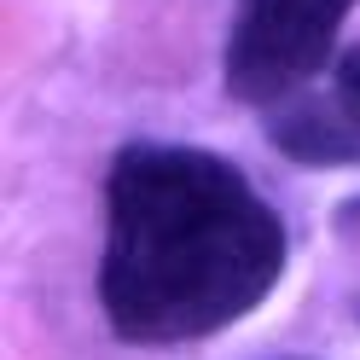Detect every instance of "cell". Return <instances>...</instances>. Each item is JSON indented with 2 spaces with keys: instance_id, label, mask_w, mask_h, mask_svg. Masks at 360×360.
<instances>
[{
  "instance_id": "6da1fadb",
  "label": "cell",
  "mask_w": 360,
  "mask_h": 360,
  "mask_svg": "<svg viewBox=\"0 0 360 360\" xmlns=\"http://www.w3.org/2000/svg\"><path fill=\"white\" fill-rule=\"evenodd\" d=\"M285 256V221L238 163L163 140L110 157L99 308L122 343L174 349L238 326L279 285Z\"/></svg>"
},
{
  "instance_id": "7a4b0ae2",
  "label": "cell",
  "mask_w": 360,
  "mask_h": 360,
  "mask_svg": "<svg viewBox=\"0 0 360 360\" xmlns=\"http://www.w3.org/2000/svg\"><path fill=\"white\" fill-rule=\"evenodd\" d=\"M360 0H238L227 35V94L274 110L337 64V35Z\"/></svg>"
},
{
  "instance_id": "3957f363",
  "label": "cell",
  "mask_w": 360,
  "mask_h": 360,
  "mask_svg": "<svg viewBox=\"0 0 360 360\" xmlns=\"http://www.w3.org/2000/svg\"><path fill=\"white\" fill-rule=\"evenodd\" d=\"M267 140H274L290 163L308 169H349L360 163V110L337 94V87H302L285 105L267 110Z\"/></svg>"
},
{
  "instance_id": "277c9868",
  "label": "cell",
  "mask_w": 360,
  "mask_h": 360,
  "mask_svg": "<svg viewBox=\"0 0 360 360\" xmlns=\"http://www.w3.org/2000/svg\"><path fill=\"white\" fill-rule=\"evenodd\" d=\"M331 87L360 110V41H354L349 53H337V64H331Z\"/></svg>"
},
{
  "instance_id": "5b68a950",
  "label": "cell",
  "mask_w": 360,
  "mask_h": 360,
  "mask_svg": "<svg viewBox=\"0 0 360 360\" xmlns=\"http://www.w3.org/2000/svg\"><path fill=\"white\" fill-rule=\"evenodd\" d=\"M337 227H360V198H354V204H343V210H337Z\"/></svg>"
}]
</instances>
